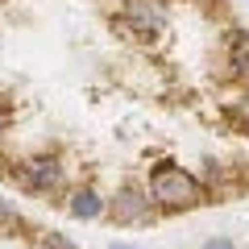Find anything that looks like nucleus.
Wrapping results in <instances>:
<instances>
[{
    "mask_svg": "<svg viewBox=\"0 0 249 249\" xmlns=\"http://www.w3.org/2000/svg\"><path fill=\"white\" fill-rule=\"evenodd\" d=\"M204 249H237V245H232V241L229 237H212V241H208V245Z\"/></svg>",
    "mask_w": 249,
    "mask_h": 249,
    "instance_id": "0eeeda50",
    "label": "nucleus"
},
{
    "mask_svg": "<svg viewBox=\"0 0 249 249\" xmlns=\"http://www.w3.org/2000/svg\"><path fill=\"white\" fill-rule=\"evenodd\" d=\"M150 199L158 208H196L204 199V187L196 183V175H187L175 162H162L150 170Z\"/></svg>",
    "mask_w": 249,
    "mask_h": 249,
    "instance_id": "f257e3e1",
    "label": "nucleus"
},
{
    "mask_svg": "<svg viewBox=\"0 0 249 249\" xmlns=\"http://www.w3.org/2000/svg\"><path fill=\"white\" fill-rule=\"evenodd\" d=\"M232 62H237L241 75L249 71V37L245 34H232Z\"/></svg>",
    "mask_w": 249,
    "mask_h": 249,
    "instance_id": "39448f33",
    "label": "nucleus"
},
{
    "mask_svg": "<svg viewBox=\"0 0 249 249\" xmlns=\"http://www.w3.org/2000/svg\"><path fill=\"white\" fill-rule=\"evenodd\" d=\"M34 249H75V245H71L67 237H62V232H42Z\"/></svg>",
    "mask_w": 249,
    "mask_h": 249,
    "instance_id": "423d86ee",
    "label": "nucleus"
},
{
    "mask_svg": "<svg viewBox=\"0 0 249 249\" xmlns=\"http://www.w3.org/2000/svg\"><path fill=\"white\" fill-rule=\"evenodd\" d=\"M21 175H25V183L34 187V191H54V187L62 183V166L54 158H29L25 166H21Z\"/></svg>",
    "mask_w": 249,
    "mask_h": 249,
    "instance_id": "f03ea898",
    "label": "nucleus"
},
{
    "mask_svg": "<svg viewBox=\"0 0 249 249\" xmlns=\"http://www.w3.org/2000/svg\"><path fill=\"white\" fill-rule=\"evenodd\" d=\"M100 212H104V199H100L91 187H83V191L71 196V216H75V220H96Z\"/></svg>",
    "mask_w": 249,
    "mask_h": 249,
    "instance_id": "20e7f679",
    "label": "nucleus"
},
{
    "mask_svg": "<svg viewBox=\"0 0 249 249\" xmlns=\"http://www.w3.org/2000/svg\"><path fill=\"white\" fill-rule=\"evenodd\" d=\"M4 124H9V112H4V104H0V133H4Z\"/></svg>",
    "mask_w": 249,
    "mask_h": 249,
    "instance_id": "6e6552de",
    "label": "nucleus"
},
{
    "mask_svg": "<svg viewBox=\"0 0 249 249\" xmlns=\"http://www.w3.org/2000/svg\"><path fill=\"white\" fill-rule=\"evenodd\" d=\"M150 212V199L142 196V191H137V187H124L121 196L112 199V216L121 224H133V220H142V216Z\"/></svg>",
    "mask_w": 249,
    "mask_h": 249,
    "instance_id": "7ed1b4c3",
    "label": "nucleus"
},
{
    "mask_svg": "<svg viewBox=\"0 0 249 249\" xmlns=\"http://www.w3.org/2000/svg\"><path fill=\"white\" fill-rule=\"evenodd\" d=\"M112 249H142V245H112Z\"/></svg>",
    "mask_w": 249,
    "mask_h": 249,
    "instance_id": "1a4fd4ad",
    "label": "nucleus"
}]
</instances>
